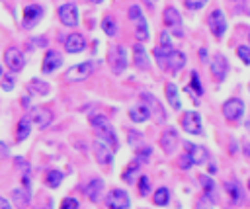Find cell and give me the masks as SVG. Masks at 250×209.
Segmentation results:
<instances>
[{"mask_svg": "<svg viewBox=\"0 0 250 209\" xmlns=\"http://www.w3.org/2000/svg\"><path fill=\"white\" fill-rule=\"evenodd\" d=\"M186 92L191 96V100H197L199 96L205 94V88L201 84V76H199L197 70H191V74H189V86H186Z\"/></svg>", "mask_w": 250, "mask_h": 209, "instance_id": "obj_22", "label": "cell"}, {"mask_svg": "<svg viewBox=\"0 0 250 209\" xmlns=\"http://www.w3.org/2000/svg\"><path fill=\"white\" fill-rule=\"evenodd\" d=\"M133 64H135L139 70H146L148 64H150L148 53H146V49L143 47V43H139V41L133 45Z\"/></svg>", "mask_w": 250, "mask_h": 209, "instance_id": "obj_21", "label": "cell"}, {"mask_svg": "<svg viewBox=\"0 0 250 209\" xmlns=\"http://www.w3.org/2000/svg\"><path fill=\"white\" fill-rule=\"evenodd\" d=\"M199 186L203 189V195L209 197L215 203L217 201V184H215V180L211 176H207V174H201L199 176Z\"/></svg>", "mask_w": 250, "mask_h": 209, "instance_id": "obj_24", "label": "cell"}, {"mask_svg": "<svg viewBox=\"0 0 250 209\" xmlns=\"http://www.w3.org/2000/svg\"><path fill=\"white\" fill-rule=\"evenodd\" d=\"M229 2H238V0H229Z\"/></svg>", "mask_w": 250, "mask_h": 209, "instance_id": "obj_60", "label": "cell"}, {"mask_svg": "<svg viewBox=\"0 0 250 209\" xmlns=\"http://www.w3.org/2000/svg\"><path fill=\"white\" fill-rule=\"evenodd\" d=\"M170 197H172L170 188L160 186V188H156L154 193H152V203H154L156 207H166V205L170 203Z\"/></svg>", "mask_w": 250, "mask_h": 209, "instance_id": "obj_32", "label": "cell"}, {"mask_svg": "<svg viewBox=\"0 0 250 209\" xmlns=\"http://www.w3.org/2000/svg\"><path fill=\"white\" fill-rule=\"evenodd\" d=\"M248 189H250V178H248Z\"/></svg>", "mask_w": 250, "mask_h": 209, "instance_id": "obj_59", "label": "cell"}, {"mask_svg": "<svg viewBox=\"0 0 250 209\" xmlns=\"http://www.w3.org/2000/svg\"><path fill=\"white\" fill-rule=\"evenodd\" d=\"M182 129L189 135H203V121H201L199 111H195V109L184 111L182 113Z\"/></svg>", "mask_w": 250, "mask_h": 209, "instance_id": "obj_6", "label": "cell"}, {"mask_svg": "<svg viewBox=\"0 0 250 209\" xmlns=\"http://www.w3.org/2000/svg\"><path fill=\"white\" fill-rule=\"evenodd\" d=\"M0 86H2V90H4V92H12V90H14V86H16L14 76H4V78H0Z\"/></svg>", "mask_w": 250, "mask_h": 209, "instance_id": "obj_44", "label": "cell"}, {"mask_svg": "<svg viewBox=\"0 0 250 209\" xmlns=\"http://www.w3.org/2000/svg\"><path fill=\"white\" fill-rule=\"evenodd\" d=\"M59 20L62 25L66 27H76L80 23V14H78V6L74 2H66L62 6H59Z\"/></svg>", "mask_w": 250, "mask_h": 209, "instance_id": "obj_8", "label": "cell"}, {"mask_svg": "<svg viewBox=\"0 0 250 209\" xmlns=\"http://www.w3.org/2000/svg\"><path fill=\"white\" fill-rule=\"evenodd\" d=\"M148 37H150L148 21H146V18H145V14H143V16H139V18L135 20V39H137L139 43H145V41H148Z\"/></svg>", "mask_w": 250, "mask_h": 209, "instance_id": "obj_27", "label": "cell"}, {"mask_svg": "<svg viewBox=\"0 0 250 209\" xmlns=\"http://www.w3.org/2000/svg\"><path fill=\"white\" fill-rule=\"evenodd\" d=\"M150 178L146 176V174H141L139 176V180H137V189H139V195H148V191H150Z\"/></svg>", "mask_w": 250, "mask_h": 209, "instance_id": "obj_37", "label": "cell"}, {"mask_svg": "<svg viewBox=\"0 0 250 209\" xmlns=\"http://www.w3.org/2000/svg\"><path fill=\"white\" fill-rule=\"evenodd\" d=\"M92 150H94V156H96V160H98L100 164L109 166V164L113 162V148H111L109 145H105L104 141L96 139V141L92 143Z\"/></svg>", "mask_w": 250, "mask_h": 209, "instance_id": "obj_16", "label": "cell"}, {"mask_svg": "<svg viewBox=\"0 0 250 209\" xmlns=\"http://www.w3.org/2000/svg\"><path fill=\"white\" fill-rule=\"evenodd\" d=\"M129 119H131L133 123H145V121H148V119H150V109H148V105L141 102L139 105L131 107V109H129Z\"/></svg>", "mask_w": 250, "mask_h": 209, "instance_id": "obj_26", "label": "cell"}, {"mask_svg": "<svg viewBox=\"0 0 250 209\" xmlns=\"http://www.w3.org/2000/svg\"><path fill=\"white\" fill-rule=\"evenodd\" d=\"M27 90H29L31 96H49L51 84L45 82V80H39V78H31L27 82Z\"/></svg>", "mask_w": 250, "mask_h": 209, "instance_id": "obj_28", "label": "cell"}, {"mask_svg": "<svg viewBox=\"0 0 250 209\" xmlns=\"http://www.w3.org/2000/svg\"><path fill=\"white\" fill-rule=\"evenodd\" d=\"M213 201L209 199V197H205V195H199L197 199H195V205H193V209H213Z\"/></svg>", "mask_w": 250, "mask_h": 209, "instance_id": "obj_43", "label": "cell"}, {"mask_svg": "<svg viewBox=\"0 0 250 209\" xmlns=\"http://www.w3.org/2000/svg\"><path fill=\"white\" fill-rule=\"evenodd\" d=\"M59 209H80V201L76 197H64L59 205Z\"/></svg>", "mask_w": 250, "mask_h": 209, "instance_id": "obj_42", "label": "cell"}, {"mask_svg": "<svg viewBox=\"0 0 250 209\" xmlns=\"http://www.w3.org/2000/svg\"><path fill=\"white\" fill-rule=\"evenodd\" d=\"M170 51H172V49H170ZM170 51H166V49H162V47H156V49H154V57H156L160 68H168V53H170Z\"/></svg>", "mask_w": 250, "mask_h": 209, "instance_id": "obj_38", "label": "cell"}, {"mask_svg": "<svg viewBox=\"0 0 250 209\" xmlns=\"http://www.w3.org/2000/svg\"><path fill=\"white\" fill-rule=\"evenodd\" d=\"M160 47H162V49H166V51L174 49V47H172V39H170V33H168V31H162V33H160Z\"/></svg>", "mask_w": 250, "mask_h": 209, "instance_id": "obj_45", "label": "cell"}, {"mask_svg": "<svg viewBox=\"0 0 250 209\" xmlns=\"http://www.w3.org/2000/svg\"><path fill=\"white\" fill-rule=\"evenodd\" d=\"M207 25L211 29V33L215 35V39H221L225 33H227V16L223 14V10H213L209 16H207Z\"/></svg>", "mask_w": 250, "mask_h": 209, "instance_id": "obj_9", "label": "cell"}, {"mask_svg": "<svg viewBox=\"0 0 250 209\" xmlns=\"http://www.w3.org/2000/svg\"><path fill=\"white\" fill-rule=\"evenodd\" d=\"M242 154H244L246 158H250V141H246V143L242 145Z\"/></svg>", "mask_w": 250, "mask_h": 209, "instance_id": "obj_50", "label": "cell"}, {"mask_svg": "<svg viewBox=\"0 0 250 209\" xmlns=\"http://www.w3.org/2000/svg\"><path fill=\"white\" fill-rule=\"evenodd\" d=\"M0 209H12V203L2 195H0Z\"/></svg>", "mask_w": 250, "mask_h": 209, "instance_id": "obj_49", "label": "cell"}, {"mask_svg": "<svg viewBox=\"0 0 250 209\" xmlns=\"http://www.w3.org/2000/svg\"><path fill=\"white\" fill-rule=\"evenodd\" d=\"M105 207L107 209H129L131 207V197H129V193L125 189L113 188L105 195Z\"/></svg>", "mask_w": 250, "mask_h": 209, "instance_id": "obj_7", "label": "cell"}, {"mask_svg": "<svg viewBox=\"0 0 250 209\" xmlns=\"http://www.w3.org/2000/svg\"><path fill=\"white\" fill-rule=\"evenodd\" d=\"M223 188H225L227 195L230 197V201H232L234 205H238V203H242V201H244V193H242L240 184H236V182H225V184H223Z\"/></svg>", "mask_w": 250, "mask_h": 209, "instance_id": "obj_31", "label": "cell"}, {"mask_svg": "<svg viewBox=\"0 0 250 209\" xmlns=\"http://www.w3.org/2000/svg\"><path fill=\"white\" fill-rule=\"evenodd\" d=\"M43 16H45L43 6H39V4H27L23 8V12H21V27L23 29H33L43 20Z\"/></svg>", "mask_w": 250, "mask_h": 209, "instance_id": "obj_3", "label": "cell"}, {"mask_svg": "<svg viewBox=\"0 0 250 209\" xmlns=\"http://www.w3.org/2000/svg\"><path fill=\"white\" fill-rule=\"evenodd\" d=\"M207 2H209V0H186L184 4H186L188 10H191V12H199V10H203V8L207 6Z\"/></svg>", "mask_w": 250, "mask_h": 209, "instance_id": "obj_40", "label": "cell"}, {"mask_svg": "<svg viewBox=\"0 0 250 209\" xmlns=\"http://www.w3.org/2000/svg\"><path fill=\"white\" fill-rule=\"evenodd\" d=\"M139 168H141V162H139V160H133V162H129V164L125 166L123 174H121V180H123L125 184H133V180H135V176H137Z\"/></svg>", "mask_w": 250, "mask_h": 209, "instance_id": "obj_34", "label": "cell"}, {"mask_svg": "<svg viewBox=\"0 0 250 209\" xmlns=\"http://www.w3.org/2000/svg\"><path fill=\"white\" fill-rule=\"evenodd\" d=\"M236 148H238V145H236V141H230V146H229V150H230V154H234V152H236Z\"/></svg>", "mask_w": 250, "mask_h": 209, "instance_id": "obj_54", "label": "cell"}, {"mask_svg": "<svg viewBox=\"0 0 250 209\" xmlns=\"http://www.w3.org/2000/svg\"><path fill=\"white\" fill-rule=\"evenodd\" d=\"M127 143H129L131 146H139V145H143V135L133 129V131L127 133Z\"/></svg>", "mask_w": 250, "mask_h": 209, "instance_id": "obj_41", "label": "cell"}, {"mask_svg": "<svg viewBox=\"0 0 250 209\" xmlns=\"http://www.w3.org/2000/svg\"><path fill=\"white\" fill-rule=\"evenodd\" d=\"M102 29H104V33L107 35V37H115L117 35V21L111 18V16H105L104 20H102Z\"/></svg>", "mask_w": 250, "mask_h": 209, "instance_id": "obj_36", "label": "cell"}, {"mask_svg": "<svg viewBox=\"0 0 250 209\" xmlns=\"http://www.w3.org/2000/svg\"><path fill=\"white\" fill-rule=\"evenodd\" d=\"M8 152H10V148L0 141V156H8Z\"/></svg>", "mask_w": 250, "mask_h": 209, "instance_id": "obj_51", "label": "cell"}, {"mask_svg": "<svg viewBox=\"0 0 250 209\" xmlns=\"http://www.w3.org/2000/svg\"><path fill=\"white\" fill-rule=\"evenodd\" d=\"M178 166L182 168V170H189L193 164H191V160H189V156L184 152V154H180V160H178Z\"/></svg>", "mask_w": 250, "mask_h": 209, "instance_id": "obj_48", "label": "cell"}, {"mask_svg": "<svg viewBox=\"0 0 250 209\" xmlns=\"http://www.w3.org/2000/svg\"><path fill=\"white\" fill-rule=\"evenodd\" d=\"M162 20H164V25H166L168 29H172V33H174L176 37H184L182 16H180V12H178L174 6L164 8V12H162Z\"/></svg>", "mask_w": 250, "mask_h": 209, "instance_id": "obj_10", "label": "cell"}, {"mask_svg": "<svg viewBox=\"0 0 250 209\" xmlns=\"http://www.w3.org/2000/svg\"><path fill=\"white\" fill-rule=\"evenodd\" d=\"M164 94H166V100H168V104L172 105V109L180 111V109H182V102H180L178 86H176L174 82H168V84L164 86Z\"/></svg>", "mask_w": 250, "mask_h": 209, "instance_id": "obj_29", "label": "cell"}, {"mask_svg": "<svg viewBox=\"0 0 250 209\" xmlns=\"http://www.w3.org/2000/svg\"><path fill=\"white\" fill-rule=\"evenodd\" d=\"M96 68V63L94 61H84V63H78V64H72L66 72H64V80L66 82H82L86 80Z\"/></svg>", "mask_w": 250, "mask_h": 209, "instance_id": "obj_2", "label": "cell"}, {"mask_svg": "<svg viewBox=\"0 0 250 209\" xmlns=\"http://www.w3.org/2000/svg\"><path fill=\"white\" fill-rule=\"evenodd\" d=\"M223 115L227 121H240L244 115V102L240 98H229L223 104Z\"/></svg>", "mask_w": 250, "mask_h": 209, "instance_id": "obj_12", "label": "cell"}, {"mask_svg": "<svg viewBox=\"0 0 250 209\" xmlns=\"http://www.w3.org/2000/svg\"><path fill=\"white\" fill-rule=\"evenodd\" d=\"M248 45H250V31H248Z\"/></svg>", "mask_w": 250, "mask_h": 209, "instance_id": "obj_57", "label": "cell"}, {"mask_svg": "<svg viewBox=\"0 0 250 209\" xmlns=\"http://www.w3.org/2000/svg\"><path fill=\"white\" fill-rule=\"evenodd\" d=\"M12 203L20 209H25L31 205V191H27L25 188H16L12 189Z\"/></svg>", "mask_w": 250, "mask_h": 209, "instance_id": "obj_25", "label": "cell"}, {"mask_svg": "<svg viewBox=\"0 0 250 209\" xmlns=\"http://www.w3.org/2000/svg\"><path fill=\"white\" fill-rule=\"evenodd\" d=\"M90 2H94V4H102L104 0H90Z\"/></svg>", "mask_w": 250, "mask_h": 209, "instance_id": "obj_56", "label": "cell"}, {"mask_svg": "<svg viewBox=\"0 0 250 209\" xmlns=\"http://www.w3.org/2000/svg\"><path fill=\"white\" fill-rule=\"evenodd\" d=\"M248 90H250V84H248Z\"/></svg>", "mask_w": 250, "mask_h": 209, "instance_id": "obj_62", "label": "cell"}, {"mask_svg": "<svg viewBox=\"0 0 250 209\" xmlns=\"http://www.w3.org/2000/svg\"><path fill=\"white\" fill-rule=\"evenodd\" d=\"M29 117H31V123L35 127L47 129L51 125V121H53V111L47 109V107H33L31 113H29Z\"/></svg>", "mask_w": 250, "mask_h": 209, "instance_id": "obj_17", "label": "cell"}, {"mask_svg": "<svg viewBox=\"0 0 250 209\" xmlns=\"http://www.w3.org/2000/svg\"><path fill=\"white\" fill-rule=\"evenodd\" d=\"M109 66H111V72L113 74H123L129 66V59H127V49L123 45H117L111 49L109 53Z\"/></svg>", "mask_w": 250, "mask_h": 209, "instance_id": "obj_4", "label": "cell"}, {"mask_svg": "<svg viewBox=\"0 0 250 209\" xmlns=\"http://www.w3.org/2000/svg\"><path fill=\"white\" fill-rule=\"evenodd\" d=\"M186 63H188L186 53L176 51V49H172V51L168 53V68H170L174 74H178V72H180V70L186 66Z\"/></svg>", "mask_w": 250, "mask_h": 209, "instance_id": "obj_23", "label": "cell"}, {"mask_svg": "<svg viewBox=\"0 0 250 209\" xmlns=\"http://www.w3.org/2000/svg\"><path fill=\"white\" fill-rule=\"evenodd\" d=\"M141 98H143V104L148 105V109H150V117H154L156 123H162V121L166 119V113H164L160 102H158L152 94H141Z\"/></svg>", "mask_w": 250, "mask_h": 209, "instance_id": "obj_18", "label": "cell"}, {"mask_svg": "<svg viewBox=\"0 0 250 209\" xmlns=\"http://www.w3.org/2000/svg\"><path fill=\"white\" fill-rule=\"evenodd\" d=\"M90 125H92V129H94V133H96V139H100V141H104L105 145H109V146L113 148V152L119 148L117 133H115L111 121L107 119V115H104V113L92 115V117H90Z\"/></svg>", "mask_w": 250, "mask_h": 209, "instance_id": "obj_1", "label": "cell"}, {"mask_svg": "<svg viewBox=\"0 0 250 209\" xmlns=\"http://www.w3.org/2000/svg\"><path fill=\"white\" fill-rule=\"evenodd\" d=\"M104 188H105V184H104L102 178H92V180L86 184V188H84V195H86L92 203H98V201L102 199Z\"/></svg>", "mask_w": 250, "mask_h": 209, "instance_id": "obj_19", "label": "cell"}, {"mask_svg": "<svg viewBox=\"0 0 250 209\" xmlns=\"http://www.w3.org/2000/svg\"><path fill=\"white\" fill-rule=\"evenodd\" d=\"M209 70L217 82H223L229 74V59L223 53H215L209 61Z\"/></svg>", "mask_w": 250, "mask_h": 209, "instance_id": "obj_11", "label": "cell"}, {"mask_svg": "<svg viewBox=\"0 0 250 209\" xmlns=\"http://www.w3.org/2000/svg\"><path fill=\"white\" fill-rule=\"evenodd\" d=\"M62 64V55L57 49H47L41 61V72L43 74H53L57 68H61Z\"/></svg>", "mask_w": 250, "mask_h": 209, "instance_id": "obj_14", "label": "cell"}, {"mask_svg": "<svg viewBox=\"0 0 250 209\" xmlns=\"http://www.w3.org/2000/svg\"><path fill=\"white\" fill-rule=\"evenodd\" d=\"M199 59L201 61H207V47H201L199 49Z\"/></svg>", "mask_w": 250, "mask_h": 209, "instance_id": "obj_53", "label": "cell"}, {"mask_svg": "<svg viewBox=\"0 0 250 209\" xmlns=\"http://www.w3.org/2000/svg\"><path fill=\"white\" fill-rule=\"evenodd\" d=\"M150 2H158V0H150Z\"/></svg>", "mask_w": 250, "mask_h": 209, "instance_id": "obj_61", "label": "cell"}, {"mask_svg": "<svg viewBox=\"0 0 250 209\" xmlns=\"http://www.w3.org/2000/svg\"><path fill=\"white\" fill-rule=\"evenodd\" d=\"M14 164H16V168H20V170H23V172H31V170H29V162H27L23 156H16V158H14ZM23 172H21V174H23Z\"/></svg>", "mask_w": 250, "mask_h": 209, "instance_id": "obj_46", "label": "cell"}, {"mask_svg": "<svg viewBox=\"0 0 250 209\" xmlns=\"http://www.w3.org/2000/svg\"><path fill=\"white\" fill-rule=\"evenodd\" d=\"M236 55L242 61V64H248L250 66V45H238L236 47Z\"/></svg>", "mask_w": 250, "mask_h": 209, "instance_id": "obj_39", "label": "cell"}, {"mask_svg": "<svg viewBox=\"0 0 250 209\" xmlns=\"http://www.w3.org/2000/svg\"><path fill=\"white\" fill-rule=\"evenodd\" d=\"M31 117L29 115H23L20 121H18V127H16V141L18 143H23L29 135H31Z\"/></svg>", "mask_w": 250, "mask_h": 209, "instance_id": "obj_30", "label": "cell"}, {"mask_svg": "<svg viewBox=\"0 0 250 209\" xmlns=\"http://www.w3.org/2000/svg\"><path fill=\"white\" fill-rule=\"evenodd\" d=\"M0 78H2V64H0Z\"/></svg>", "mask_w": 250, "mask_h": 209, "instance_id": "obj_58", "label": "cell"}, {"mask_svg": "<svg viewBox=\"0 0 250 209\" xmlns=\"http://www.w3.org/2000/svg\"><path fill=\"white\" fill-rule=\"evenodd\" d=\"M127 14H129V20H133V21H135L139 16H143V10H141V6H139V4H133V6H129V12H127Z\"/></svg>", "mask_w": 250, "mask_h": 209, "instance_id": "obj_47", "label": "cell"}, {"mask_svg": "<svg viewBox=\"0 0 250 209\" xmlns=\"http://www.w3.org/2000/svg\"><path fill=\"white\" fill-rule=\"evenodd\" d=\"M152 156V146L150 145H139L135 146V160H139L141 164H146Z\"/></svg>", "mask_w": 250, "mask_h": 209, "instance_id": "obj_35", "label": "cell"}, {"mask_svg": "<svg viewBox=\"0 0 250 209\" xmlns=\"http://www.w3.org/2000/svg\"><path fill=\"white\" fill-rule=\"evenodd\" d=\"M244 127H246V131L250 133V119H246V121H244Z\"/></svg>", "mask_w": 250, "mask_h": 209, "instance_id": "obj_55", "label": "cell"}, {"mask_svg": "<svg viewBox=\"0 0 250 209\" xmlns=\"http://www.w3.org/2000/svg\"><path fill=\"white\" fill-rule=\"evenodd\" d=\"M180 145V137H178V131L174 127H168L164 129V133L160 135V148L164 150V154H174L176 148Z\"/></svg>", "mask_w": 250, "mask_h": 209, "instance_id": "obj_15", "label": "cell"}, {"mask_svg": "<svg viewBox=\"0 0 250 209\" xmlns=\"http://www.w3.org/2000/svg\"><path fill=\"white\" fill-rule=\"evenodd\" d=\"M62 180H64V172L62 170H49L47 174H45V186L47 188H51V189H57L61 184H62Z\"/></svg>", "mask_w": 250, "mask_h": 209, "instance_id": "obj_33", "label": "cell"}, {"mask_svg": "<svg viewBox=\"0 0 250 209\" xmlns=\"http://www.w3.org/2000/svg\"><path fill=\"white\" fill-rule=\"evenodd\" d=\"M207 170H209V174L213 176V174L217 172V164H215V162H207Z\"/></svg>", "mask_w": 250, "mask_h": 209, "instance_id": "obj_52", "label": "cell"}, {"mask_svg": "<svg viewBox=\"0 0 250 209\" xmlns=\"http://www.w3.org/2000/svg\"><path fill=\"white\" fill-rule=\"evenodd\" d=\"M182 143H184V150L189 156V160H191L193 166H201V164H207L209 162L211 156H209V150L203 145L189 143V141H182Z\"/></svg>", "mask_w": 250, "mask_h": 209, "instance_id": "obj_5", "label": "cell"}, {"mask_svg": "<svg viewBox=\"0 0 250 209\" xmlns=\"http://www.w3.org/2000/svg\"><path fill=\"white\" fill-rule=\"evenodd\" d=\"M4 64L8 66V70L20 72L25 66V57L18 47H10V49L4 51Z\"/></svg>", "mask_w": 250, "mask_h": 209, "instance_id": "obj_13", "label": "cell"}, {"mask_svg": "<svg viewBox=\"0 0 250 209\" xmlns=\"http://www.w3.org/2000/svg\"><path fill=\"white\" fill-rule=\"evenodd\" d=\"M64 49L66 53L70 55H76V53H82L86 49V39L82 33H68L66 39H64Z\"/></svg>", "mask_w": 250, "mask_h": 209, "instance_id": "obj_20", "label": "cell"}]
</instances>
